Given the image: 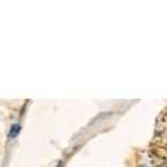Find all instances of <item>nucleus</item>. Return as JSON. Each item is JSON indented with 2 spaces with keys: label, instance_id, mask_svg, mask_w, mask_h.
Returning <instances> with one entry per match:
<instances>
[{
  "label": "nucleus",
  "instance_id": "1",
  "mask_svg": "<svg viewBox=\"0 0 167 167\" xmlns=\"http://www.w3.org/2000/svg\"><path fill=\"white\" fill-rule=\"evenodd\" d=\"M20 132V125L18 124H13L11 128H10V132H8V138H14L16 135H18Z\"/></svg>",
  "mask_w": 167,
  "mask_h": 167
}]
</instances>
